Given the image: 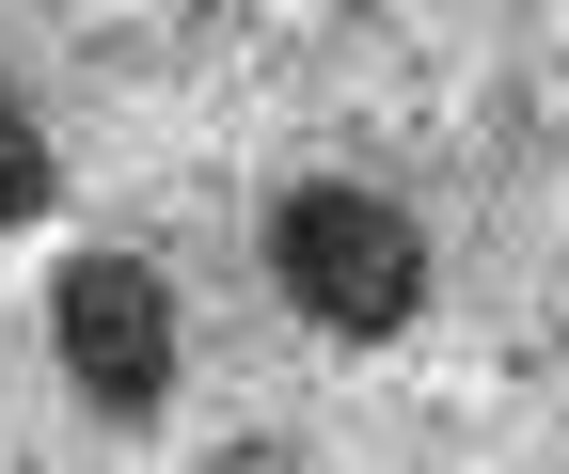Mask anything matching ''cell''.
Listing matches in <instances>:
<instances>
[{"mask_svg": "<svg viewBox=\"0 0 569 474\" xmlns=\"http://www.w3.org/2000/svg\"><path fill=\"white\" fill-rule=\"evenodd\" d=\"M48 349H63V380H80L111 427H142L174 395V301H159V269H142V253H63Z\"/></svg>", "mask_w": 569, "mask_h": 474, "instance_id": "2", "label": "cell"}, {"mask_svg": "<svg viewBox=\"0 0 569 474\" xmlns=\"http://www.w3.org/2000/svg\"><path fill=\"white\" fill-rule=\"evenodd\" d=\"M48 206V127H32V95L0 80V222H32Z\"/></svg>", "mask_w": 569, "mask_h": 474, "instance_id": "3", "label": "cell"}, {"mask_svg": "<svg viewBox=\"0 0 569 474\" xmlns=\"http://www.w3.org/2000/svg\"><path fill=\"white\" fill-rule=\"evenodd\" d=\"M269 285L301 301L317 332L380 349V332L427 301V222L396 206V190H348V174H317V190H284V206H269Z\"/></svg>", "mask_w": 569, "mask_h": 474, "instance_id": "1", "label": "cell"}]
</instances>
